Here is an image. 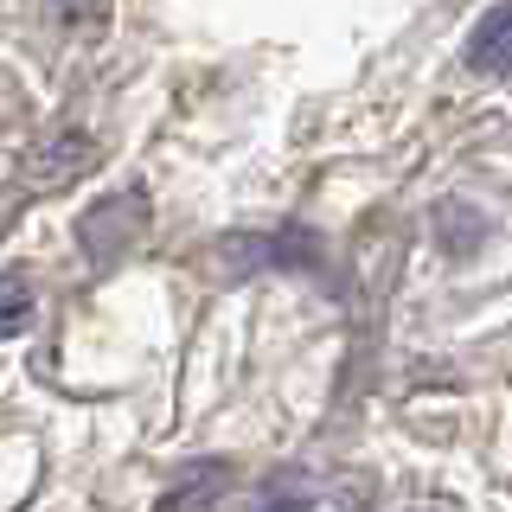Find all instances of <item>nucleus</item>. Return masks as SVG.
Listing matches in <instances>:
<instances>
[{
  "label": "nucleus",
  "instance_id": "obj_1",
  "mask_svg": "<svg viewBox=\"0 0 512 512\" xmlns=\"http://www.w3.org/2000/svg\"><path fill=\"white\" fill-rule=\"evenodd\" d=\"M148 231V199L141 192H109L77 218V244L90 263H116L122 250H135V237Z\"/></svg>",
  "mask_w": 512,
  "mask_h": 512
},
{
  "label": "nucleus",
  "instance_id": "obj_2",
  "mask_svg": "<svg viewBox=\"0 0 512 512\" xmlns=\"http://www.w3.org/2000/svg\"><path fill=\"white\" fill-rule=\"evenodd\" d=\"M90 167H96V141L84 135V128H58V135H45L39 154L26 160V186L58 192V186H71L77 173H90Z\"/></svg>",
  "mask_w": 512,
  "mask_h": 512
},
{
  "label": "nucleus",
  "instance_id": "obj_3",
  "mask_svg": "<svg viewBox=\"0 0 512 512\" xmlns=\"http://www.w3.org/2000/svg\"><path fill=\"white\" fill-rule=\"evenodd\" d=\"M468 64L480 77H512V7H493L468 39Z\"/></svg>",
  "mask_w": 512,
  "mask_h": 512
},
{
  "label": "nucleus",
  "instance_id": "obj_4",
  "mask_svg": "<svg viewBox=\"0 0 512 512\" xmlns=\"http://www.w3.org/2000/svg\"><path fill=\"white\" fill-rule=\"evenodd\" d=\"M224 487H231V461H199L192 474H180V480L167 487L160 512H212Z\"/></svg>",
  "mask_w": 512,
  "mask_h": 512
},
{
  "label": "nucleus",
  "instance_id": "obj_5",
  "mask_svg": "<svg viewBox=\"0 0 512 512\" xmlns=\"http://www.w3.org/2000/svg\"><path fill=\"white\" fill-rule=\"evenodd\" d=\"M26 320H32V288H26V276H0V340L26 333Z\"/></svg>",
  "mask_w": 512,
  "mask_h": 512
},
{
  "label": "nucleus",
  "instance_id": "obj_6",
  "mask_svg": "<svg viewBox=\"0 0 512 512\" xmlns=\"http://www.w3.org/2000/svg\"><path fill=\"white\" fill-rule=\"evenodd\" d=\"M52 13H58L71 32H90V26L109 20V0H52Z\"/></svg>",
  "mask_w": 512,
  "mask_h": 512
},
{
  "label": "nucleus",
  "instance_id": "obj_7",
  "mask_svg": "<svg viewBox=\"0 0 512 512\" xmlns=\"http://www.w3.org/2000/svg\"><path fill=\"white\" fill-rule=\"evenodd\" d=\"M256 512H314V500H308V493H288V487H276V493H269V500L256 506Z\"/></svg>",
  "mask_w": 512,
  "mask_h": 512
}]
</instances>
